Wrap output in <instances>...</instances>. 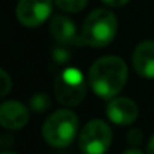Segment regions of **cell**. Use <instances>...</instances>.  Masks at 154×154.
Here are the masks:
<instances>
[{
    "label": "cell",
    "mask_w": 154,
    "mask_h": 154,
    "mask_svg": "<svg viewBox=\"0 0 154 154\" xmlns=\"http://www.w3.org/2000/svg\"><path fill=\"white\" fill-rule=\"evenodd\" d=\"M129 76L127 64L118 55L97 58L88 70V84L96 96L114 99L126 85Z\"/></svg>",
    "instance_id": "obj_1"
},
{
    "label": "cell",
    "mask_w": 154,
    "mask_h": 154,
    "mask_svg": "<svg viewBox=\"0 0 154 154\" xmlns=\"http://www.w3.org/2000/svg\"><path fill=\"white\" fill-rule=\"evenodd\" d=\"M117 30L118 23L115 14L108 9H96L85 18L79 36L82 44L93 48H103L115 39Z\"/></svg>",
    "instance_id": "obj_2"
},
{
    "label": "cell",
    "mask_w": 154,
    "mask_h": 154,
    "mask_svg": "<svg viewBox=\"0 0 154 154\" xmlns=\"http://www.w3.org/2000/svg\"><path fill=\"white\" fill-rule=\"evenodd\" d=\"M78 117L70 109H58L52 112L42 126V136L55 148L67 147L73 142L78 133Z\"/></svg>",
    "instance_id": "obj_3"
},
{
    "label": "cell",
    "mask_w": 154,
    "mask_h": 154,
    "mask_svg": "<svg viewBox=\"0 0 154 154\" xmlns=\"http://www.w3.org/2000/svg\"><path fill=\"white\" fill-rule=\"evenodd\" d=\"M54 94L58 103L64 106H76L87 94V82L78 67L63 69L54 82Z\"/></svg>",
    "instance_id": "obj_4"
},
{
    "label": "cell",
    "mask_w": 154,
    "mask_h": 154,
    "mask_svg": "<svg viewBox=\"0 0 154 154\" xmlns=\"http://www.w3.org/2000/svg\"><path fill=\"white\" fill-rule=\"evenodd\" d=\"M78 142L84 154H105L112 142V130L103 120H91L81 130Z\"/></svg>",
    "instance_id": "obj_5"
},
{
    "label": "cell",
    "mask_w": 154,
    "mask_h": 154,
    "mask_svg": "<svg viewBox=\"0 0 154 154\" xmlns=\"http://www.w3.org/2000/svg\"><path fill=\"white\" fill-rule=\"evenodd\" d=\"M52 12L51 0H20L15 9L18 21L24 27H38L44 24Z\"/></svg>",
    "instance_id": "obj_6"
},
{
    "label": "cell",
    "mask_w": 154,
    "mask_h": 154,
    "mask_svg": "<svg viewBox=\"0 0 154 154\" xmlns=\"http://www.w3.org/2000/svg\"><path fill=\"white\" fill-rule=\"evenodd\" d=\"M108 118L118 126H129L139 115L138 105L129 97H114L106 106Z\"/></svg>",
    "instance_id": "obj_7"
},
{
    "label": "cell",
    "mask_w": 154,
    "mask_h": 154,
    "mask_svg": "<svg viewBox=\"0 0 154 154\" xmlns=\"http://www.w3.org/2000/svg\"><path fill=\"white\" fill-rule=\"evenodd\" d=\"M29 123V109L18 100H6L0 105V126L9 130H20Z\"/></svg>",
    "instance_id": "obj_8"
},
{
    "label": "cell",
    "mask_w": 154,
    "mask_h": 154,
    "mask_svg": "<svg viewBox=\"0 0 154 154\" xmlns=\"http://www.w3.org/2000/svg\"><path fill=\"white\" fill-rule=\"evenodd\" d=\"M50 32L51 36L60 45H73V44H82L81 36H78L76 24L66 15H55L52 17L50 23Z\"/></svg>",
    "instance_id": "obj_9"
},
{
    "label": "cell",
    "mask_w": 154,
    "mask_h": 154,
    "mask_svg": "<svg viewBox=\"0 0 154 154\" xmlns=\"http://www.w3.org/2000/svg\"><path fill=\"white\" fill-rule=\"evenodd\" d=\"M132 63L138 75L154 79V41H142L133 51Z\"/></svg>",
    "instance_id": "obj_10"
},
{
    "label": "cell",
    "mask_w": 154,
    "mask_h": 154,
    "mask_svg": "<svg viewBox=\"0 0 154 154\" xmlns=\"http://www.w3.org/2000/svg\"><path fill=\"white\" fill-rule=\"evenodd\" d=\"M54 2L60 9L66 12H81L88 3V0H54Z\"/></svg>",
    "instance_id": "obj_11"
},
{
    "label": "cell",
    "mask_w": 154,
    "mask_h": 154,
    "mask_svg": "<svg viewBox=\"0 0 154 154\" xmlns=\"http://www.w3.org/2000/svg\"><path fill=\"white\" fill-rule=\"evenodd\" d=\"M12 90V79L9 76V73L0 67V97L9 94Z\"/></svg>",
    "instance_id": "obj_12"
},
{
    "label": "cell",
    "mask_w": 154,
    "mask_h": 154,
    "mask_svg": "<svg viewBox=\"0 0 154 154\" xmlns=\"http://www.w3.org/2000/svg\"><path fill=\"white\" fill-rule=\"evenodd\" d=\"M32 106L35 111H45L48 108V97L45 94H38L33 97L32 100Z\"/></svg>",
    "instance_id": "obj_13"
},
{
    "label": "cell",
    "mask_w": 154,
    "mask_h": 154,
    "mask_svg": "<svg viewBox=\"0 0 154 154\" xmlns=\"http://www.w3.org/2000/svg\"><path fill=\"white\" fill-rule=\"evenodd\" d=\"M127 141H129L130 144H133V145H135V144H139V142L142 141V133H141L139 130H136V129H135V130H130L129 135H127Z\"/></svg>",
    "instance_id": "obj_14"
},
{
    "label": "cell",
    "mask_w": 154,
    "mask_h": 154,
    "mask_svg": "<svg viewBox=\"0 0 154 154\" xmlns=\"http://www.w3.org/2000/svg\"><path fill=\"white\" fill-rule=\"evenodd\" d=\"M106 6H111V8H120V6H124L126 3H129L130 0H102Z\"/></svg>",
    "instance_id": "obj_15"
},
{
    "label": "cell",
    "mask_w": 154,
    "mask_h": 154,
    "mask_svg": "<svg viewBox=\"0 0 154 154\" xmlns=\"http://www.w3.org/2000/svg\"><path fill=\"white\" fill-rule=\"evenodd\" d=\"M147 154H154V135L150 138L148 145H147Z\"/></svg>",
    "instance_id": "obj_16"
},
{
    "label": "cell",
    "mask_w": 154,
    "mask_h": 154,
    "mask_svg": "<svg viewBox=\"0 0 154 154\" xmlns=\"http://www.w3.org/2000/svg\"><path fill=\"white\" fill-rule=\"evenodd\" d=\"M123 154H144L141 150H138V148H129V150H126Z\"/></svg>",
    "instance_id": "obj_17"
},
{
    "label": "cell",
    "mask_w": 154,
    "mask_h": 154,
    "mask_svg": "<svg viewBox=\"0 0 154 154\" xmlns=\"http://www.w3.org/2000/svg\"><path fill=\"white\" fill-rule=\"evenodd\" d=\"M2 154H17V153H2Z\"/></svg>",
    "instance_id": "obj_18"
}]
</instances>
